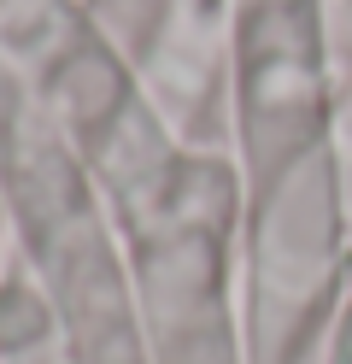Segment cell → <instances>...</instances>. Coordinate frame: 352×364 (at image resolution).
Returning <instances> with one entry per match:
<instances>
[]
</instances>
